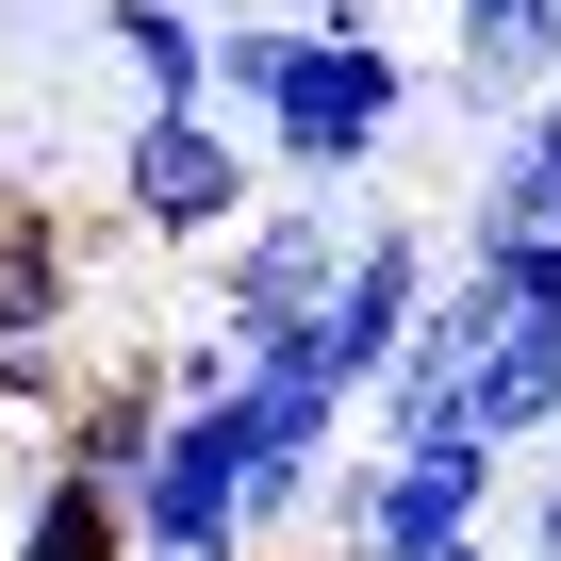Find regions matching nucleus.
<instances>
[{"instance_id":"7","label":"nucleus","mask_w":561,"mask_h":561,"mask_svg":"<svg viewBox=\"0 0 561 561\" xmlns=\"http://www.w3.org/2000/svg\"><path fill=\"white\" fill-rule=\"evenodd\" d=\"M100 34L149 83V116H215V18H182V0H100Z\"/></svg>"},{"instance_id":"4","label":"nucleus","mask_w":561,"mask_h":561,"mask_svg":"<svg viewBox=\"0 0 561 561\" xmlns=\"http://www.w3.org/2000/svg\"><path fill=\"white\" fill-rule=\"evenodd\" d=\"M446 264H462V248H430L413 215H364V264H347V298H331V380H347V397H380V380L430 347Z\"/></svg>"},{"instance_id":"8","label":"nucleus","mask_w":561,"mask_h":561,"mask_svg":"<svg viewBox=\"0 0 561 561\" xmlns=\"http://www.w3.org/2000/svg\"><path fill=\"white\" fill-rule=\"evenodd\" d=\"M462 397H479V446H545V430H561V298H528L512 347H495Z\"/></svg>"},{"instance_id":"13","label":"nucleus","mask_w":561,"mask_h":561,"mask_svg":"<svg viewBox=\"0 0 561 561\" xmlns=\"http://www.w3.org/2000/svg\"><path fill=\"white\" fill-rule=\"evenodd\" d=\"M446 561H479V545H446Z\"/></svg>"},{"instance_id":"11","label":"nucleus","mask_w":561,"mask_h":561,"mask_svg":"<svg viewBox=\"0 0 561 561\" xmlns=\"http://www.w3.org/2000/svg\"><path fill=\"white\" fill-rule=\"evenodd\" d=\"M67 413H83V347H0V430L67 446Z\"/></svg>"},{"instance_id":"5","label":"nucleus","mask_w":561,"mask_h":561,"mask_svg":"<svg viewBox=\"0 0 561 561\" xmlns=\"http://www.w3.org/2000/svg\"><path fill=\"white\" fill-rule=\"evenodd\" d=\"M561 83V0H446V100L528 133V100Z\"/></svg>"},{"instance_id":"3","label":"nucleus","mask_w":561,"mask_h":561,"mask_svg":"<svg viewBox=\"0 0 561 561\" xmlns=\"http://www.w3.org/2000/svg\"><path fill=\"white\" fill-rule=\"evenodd\" d=\"M347 264H364V215H314V198H280V215H248V248L215 264V331H331V298H347Z\"/></svg>"},{"instance_id":"2","label":"nucleus","mask_w":561,"mask_h":561,"mask_svg":"<svg viewBox=\"0 0 561 561\" xmlns=\"http://www.w3.org/2000/svg\"><path fill=\"white\" fill-rule=\"evenodd\" d=\"M116 215L149 231V248H248V133L231 116H133V149H116Z\"/></svg>"},{"instance_id":"1","label":"nucleus","mask_w":561,"mask_h":561,"mask_svg":"<svg viewBox=\"0 0 561 561\" xmlns=\"http://www.w3.org/2000/svg\"><path fill=\"white\" fill-rule=\"evenodd\" d=\"M397 116H413V67H397L380 34H347V18H314V50H298V100L264 116V149L298 165V198H314V182H347V165H380V149H397Z\"/></svg>"},{"instance_id":"10","label":"nucleus","mask_w":561,"mask_h":561,"mask_svg":"<svg viewBox=\"0 0 561 561\" xmlns=\"http://www.w3.org/2000/svg\"><path fill=\"white\" fill-rule=\"evenodd\" d=\"M298 50H314V18H215V116H280L298 100Z\"/></svg>"},{"instance_id":"12","label":"nucleus","mask_w":561,"mask_h":561,"mask_svg":"<svg viewBox=\"0 0 561 561\" xmlns=\"http://www.w3.org/2000/svg\"><path fill=\"white\" fill-rule=\"evenodd\" d=\"M528 545H545V561H561V479H528Z\"/></svg>"},{"instance_id":"6","label":"nucleus","mask_w":561,"mask_h":561,"mask_svg":"<svg viewBox=\"0 0 561 561\" xmlns=\"http://www.w3.org/2000/svg\"><path fill=\"white\" fill-rule=\"evenodd\" d=\"M67 314H83V248L18 182V198H0V347H67Z\"/></svg>"},{"instance_id":"9","label":"nucleus","mask_w":561,"mask_h":561,"mask_svg":"<svg viewBox=\"0 0 561 561\" xmlns=\"http://www.w3.org/2000/svg\"><path fill=\"white\" fill-rule=\"evenodd\" d=\"M18 561H133V495L34 462V495H18Z\"/></svg>"}]
</instances>
